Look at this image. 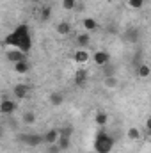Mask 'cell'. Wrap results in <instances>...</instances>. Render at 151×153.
<instances>
[{
	"label": "cell",
	"instance_id": "2",
	"mask_svg": "<svg viewBox=\"0 0 151 153\" xmlns=\"http://www.w3.org/2000/svg\"><path fill=\"white\" fill-rule=\"evenodd\" d=\"M114 137L105 132V130H100L94 137V152L96 153H110L114 148Z\"/></svg>",
	"mask_w": 151,
	"mask_h": 153
},
{
	"label": "cell",
	"instance_id": "11",
	"mask_svg": "<svg viewBox=\"0 0 151 153\" xmlns=\"http://www.w3.org/2000/svg\"><path fill=\"white\" fill-rule=\"evenodd\" d=\"M13 66H14V71H16L18 75H27L29 70H30V64H29L27 59H23V61H20V62H16V64H13Z\"/></svg>",
	"mask_w": 151,
	"mask_h": 153
},
{
	"label": "cell",
	"instance_id": "19",
	"mask_svg": "<svg viewBox=\"0 0 151 153\" xmlns=\"http://www.w3.org/2000/svg\"><path fill=\"white\" fill-rule=\"evenodd\" d=\"M126 135H128L130 141H137V139H141V130H139L137 126H130V128L126 130Z\"/></svg>",
	"mask_w": 151,
	"mask_h": 153
},
{
	"label": "cell",
	"instance_id": "20",
	"mask_svg": "<svg viewBox=\"0 0 151 153\" xmlns=\"http://www.w3.org/2000/svg\"><path fill=\"white\" fill-rule=\"evenodd\" d=\"M85 80H87V71L85 70H78L75 73V84L76 85H84Z\"/></svg>",
	"mask_w": 151,
	"mask_h": 153
},
{
	"label": "cell",
	"instance_id": "8",
	"mask_svg": "<svg viewBox=\"0 0 151 153\" xmlns=\"http://www.w3.org/2000/svg\"><path fill=\"white\" fill-rule=\"evenodd\" d=\"M82 25H84V32H87V34H91V32H96L98 30V22L94 20V18H84V22H82Z\"/></svg>",
	"mask_w": 151,
	"mask_h": 153
},
{
	"label": "cell",
	"instance_id": "24",
	"mask_svg": "<svg viewBox=\"0 0 151 153\" xmlns=\"http://www.w3.org/2000/svg\"><path fill=\"white\" fill-rule=\"evenodd\" d=\"M61 150H59V146L57 144H50L48 146V153H59Z\"/></svg>",
	"mask_w": 151,
	"mask_h": 153
},
{
	"label": "cell",
	"instance_id": "14",
	"mask_svg": "<svg viewBox=\"0 0 151 153\" xmlns=\"http://www.w3.org/2000/svg\"><path fill=\"white\" fill-rule=\"evenodd\" d=\"M36 119H38V116H36V112L34 111H27V112H23V116H21V121H23V125H34L36 123Z\"/></svg>",
	"mask_w": 151,
	"mask_h": 153
},
{
	"label": "cell",
	"instance_id": "22",
	"mask_svg": "<svg viewBox=\"0 0 151 153\" xmlns=\"http://www.w3.org/2000/svg\"><path fill=\"white\" fill-rule=\"evenodd\" d=\"M144 5V0H128V7L132 9H141Z\"/></svg>",
	"mask_w": 151,
	"mask_h": 153
},
{
	"label": "cell",
	"instance_id": "1",
	"mask_svg": "<svg viewBox=\"0 0 151 153\" xmlns=\"http://www.w3.org/2000/svg\"><path fill=\"white\" fill-rule=\"evenodd\" d=\"M7 48H16L23 53H29L32 48V36L27 25H18L11 34H7L4 39Z\"/></svg>",
	"mask_w": 151,
	"mask_h": 153
},
{
	"label": "cell",
	"instance_id": "6",
	"mask_svg": "<svg viewBox=\"0 0 151 153\" xmlns=\"http://www.w3.org/2000/svg\"><path fill=\"white\" fill-rule=\"evenodd\" d=\"M59 137H61V132H59L57 128H52V130H48V132L43 135V143H46L48 146H50V144H57Z\"/></svg>",
	"mask_w": 151,
	"mask_h": 153
},
{
	"label": "cell",
	"instance_id": "21",
	"mask_svg": "<svg viewBox=\"0 0 151 153\" xmlns=\"http://www.w3.org/2000/svg\"><path fill=\"white\" fill-rule=\"evenodd\" d=\"M75 5H76V0H62V9H66V11L75 9Z\"/></svg>",
	"mask_w": 151,
	"mask_h": 153
},
{
	"label": "cell",
	"instance_id": "9",
	"mask_svg": "<svg viewBox=\"0 0 151 153\" xmlns=\"http://www.w3.org/2000/svg\"><path fill=\"white\" fill-rule=\"evenodd\" d=\"M13 93H14V96H16L18 100H23V98L29 94V85H27V84H16L14 89H13Z\"/></svg>",
	"mask_w": 151,
	"mask_h": 153
},
{
	"label": "cell",
	"instance_id": "7",
	"mask_svg": "<svg viewBox=\"0 0 151 153\" xmlns=\"http://www.w3.org/2000/svg\"><path fill=\"white\" fill-rule=\"evenodd\" d=\"M89 59H91V53L85 48H76V52L73 53V61L78 64H85V62H89Z\"/></svg>",
	"mask_w": 151,
	"mask_h": 153
},
{
	"label": "cell",
	"instance_id": "4",
	"mask_svg": "<svg viewBox=\"0 0 151 153\" xmlns=\"http://www.w3.org/2000/svg\"><path fill=\"white\" fill-rule=\"evenodd\" d=\"M5 59H7L9 62L16 64V62H20V61L27 59V53H23V52H20V50H16V48H7V50H5Z\"/></svg>",
	"mask_w": 151,
	"mask_h": 153
},
{
	"label": "cell",
	"instance_id": "18",
	"mask_svg": "<svg viewBox=\"0 0 151 153\" xmlns=\"http://www.w3.org/2000/svg\"><path fill=\"white\" fill-rule=\"evenodd\" d=\"M150 73H151L150 64H148V62H141V64H139V70H137V75L142 76V78H148Z\"/></svg>",
	"mask_w": 151,
	"mask_h": 153
},
{
	"label": "cell",
	"instance_id": "25",
	"mask_svg": "<svg viewBox=\"0 0 151 153\" xmlns=\"http://www.w3.org/2000/svg\"><path fill=\"white\" fill-rule=\"evenodd\" d=\"M30 2H34V4H41L43 0H30Z\"/></svg>",
	"mask_w": 151,
	"mask_h": 153
},
{
	"label": "cell",
	"instance_id": "16",
	"mask_svg": "<svg viewBox=\"0 0 151 153\" xmlns=\"http://www.w3.org/2000/svg\"><path fill=\"white\" fill-rule=\"evenodd\" d=\"M117 84H119V80H117L114 75H107L105 78H103V85H105L107 89H115Z\"/></svg>",
	"mask_w": 151,
	"mask_h": 153
},
{
	"label": "cell",
	"instance_id": "13",
	"mask_svg": "<svg viewBox=\"0 0 151 153\" xmlns=\"http://www.w3.org/2000/svg\"><path fill=\"white\" fill-rule=\"evenodd\" d=\"M89 43H91V34L82 32V34L76 36V45H78V48H85V46H89Z\"/></svg>",
	"mask_w": 151,
	"mask_h": 153
},
{
	"label": "cell",
	"instance_id": "3",
	"mask_svg": "<svg viewBox=\"0 0 151 153\" xmlns=\"http://www.w3.org/2000/svg\"><path fill=\"white\" fill-rule=\"evenodd\" d=\"M91 59H93V62L96 66H107L110 62V53L107 50H94V53L91 55Z\"/></svg>",
	"mask_w": 151,
	"mask_h": 153
},
{
	"label": "cell",
	"instance_id": "10",
	"mask_svg": "<svg viewBox=\"0 0 151 153\" xmlns=\"http://www.w3.org/2000/svg\"><path fill=\"white\" fill-rule=\"evenodd\" d=\"M48 100H50V105H52V107H61V105L64 103V94H62L61 91H53Z\"/></svg>",
	"mask_w": 151,
	"mask_h": 153
},
{
	"label": "cell",
	"instance_id": "5",
	"mask_svg": "<svg viewBox=\"0 0 151 153\" xmlns=\"http://www.w3.org/2000/svg\"><path fill=\"white\" fill-rule=\"evenodd\" d=\"M16 109H18V103H16L14 100L5 98V100H2V102H0V112H2V114L9 116V114H13Z\"/></svg>",
	"mask_w": 151,
	"mask_h": 153
},
{
	"label": "cell",
	"instance_id": "17",
	"mask_svg": "<svg viewBox=\"0 0 151 153\" xmlns=\"http://www.w3.org/2000/svg\"><path fill=\"white\" fill-rule=\"evenodd\" d=\"M94 121H96L98 126H105L109 123V114L107 112H96L94 114Z\"/></svg>",
	"mask_w": 151,
	"mask_h": 153
},
{
	"label": "cell",
	"instance_id": "23",
	"mask_svg": "<svg viewBox=\"0 0 151 153\" xmlns=\"http://www.w3.org/2000/svg\"><path fill=\"white\" fill-rule=\"evenodd\" d=\"M50 14H52V9H50V7H44V9H43V13H41V20H43V22H46V20L50 18Z\"/></svg>",
	"mask_w": 151,
	"mask_h": 153
},
{
	"label": "cell",
	"instance_id": "12",
	"mask_svg": "<svg viewBox=\"0 0 151 153\" xmlns=\"http://www.w3.org/2000/svg\"><path fill=\"white\" fill-rule=\"evenodd\" d=\"M23 143H25L27 146H38L39 143H43V137L38 135V134H29V135L23 137Z\"/></svg>",
	"mask_w": 151,
	"mask_h": 153
},
{
	"label": "cell",
	"instance_id": "15",
	"mask_svg": "<svg viewBox=\"0 0 151 153\" xmlns=\"http://www.w3.org/2000/svg\"><path fill=\"white\" fill-rule=\"evenodd\" d=\"M57 34H61V36H68V34H71V25H70L68 22H61V23H57Z\"/></svg>",
	"mask_w": 151,
	"mask_h": 153
}]
</instances>
